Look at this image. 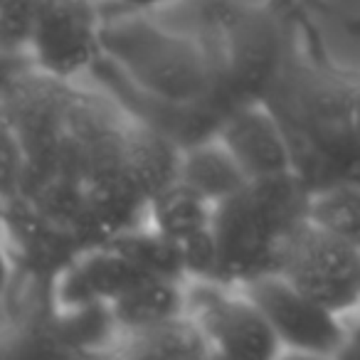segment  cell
I'll return each instance as SVG.
<instances>
[{
    "mask_svg": "<svg viewBox=\"0 0 360 360\" xmlns=\"http://www.w3.org/2000/svg\"><path fill=\"white\" fill-rule=\"evenodd\" d=\"M40 0H3V42L8 50L30 47Z\"/></svg>",
    "mask_w": 360,
    "mask_h": 360,
    "instance_id": "14",
    "label": "cell"
},
{
    "mask_svg": "<svg viewBox=\"0 0 360 360\" xmlns=\"http://www.w3.org/2000/svg\"><path fill=\"white\" fill-rule=\"evenodd\" d=\"M242 291L259 306L281 348L301 355L338 358L345 340L340 314L311 299L279 271H266L245 281Z\"/></svg>",
    "mask_w": 360,
    "mask_h": 360,
    "instance_id": "3",
    "label": "cell"
},
{
    "mask_svg": "<svg viewBox=\"0 0 360 360\" xmlns=\"http://www.w3.org/2000/svg\"><path fill=\"white\" fill-rule=\"evenodd\" d=\"M143 279H148L143 269L104 242L67 269L60 281V301L70 309L111 304Z\"/></svg>",
    "mask_w": 360,
    "mask_h": 360,
    "instance_id": "7",
    "label": "cell"
},
{
    "mask_svg": "<svg viewBox=\"0 0 360 360\" xmlns=\"http://www.w3.org/2000/svg\"><path fill=\"white\" fill-rule=\"evenodd\" d=\"M114 250H119L124 257H129L139 269H143L148 276L158 279L183 281L186 274V259L178 242L160 235L158 230H141V232H119L114 240H109Z\"/></svg>",
    "mask_w": 360,
    "mask_h": 360,
    "instance_id": "13",
    "label": "cell"
},
{
    "mask_svg": "<svg viewBox=\"0 0 360 360\" xmlns=\"http://www.w3.org/2000/svg\"><path fill=\"white\" fill-rule=\"evenodd\" d=\"M30 50L37 65L55 77L84 70L96 52L94 13L84 0H40Z\"/></svg>",
    "mask_w": 360,
    "mask_h": 360,
    "instance_id": "5",
    "label": "cell"
},
{
    "mask_svg": "<svg viewBox=\"0 0 360 360\" xmlns=\"http://www.w3.org/2000/svg\"><path fill=\"white\" fill-rule=\"evenodd\" d=\"M299 178L291 173L250 180L242 191L217 202L212 230L220 247V284L255 279L279 269L281 252L291 232L306 220Z\"/></svg>",
    "mask_w": 360,
    "mask_h": 360,
    "instance_id": "1",
    "label": "cell"
},
{
    "mask_svg": "<svg viewBox=\"0 0 360 360\" xmlns=\"http://www.w3.org/2000/svg\"><path fill=\"white\" fill-rule=\"evenodd\" d=\"M306 220L360 252V183H335L306 202Z\"/></svg>",
    "mask_w": 360,
    "mask_h": 360,
    "instance_id": "12",
    "label": "cell"
},
{
    "mask_svg": "<svg viewBox=\"0 0 360 360\" xmlns=\"http://www.w3.org/2000/svg\"><path fill=\"white\" fill-rule=\"evenodd\" d=\"M109 309L116 328L121 333H131L188 314V294L180 281L148 276L111 301Z\"/></svg>",
    "mask_w": 360,
    "mask_h": 360,
    "instance_id": "8",
    "label": "cell"
},
{
    "mask_svg": "<svg viewBox=\"0 0 360 360\" xmlns=\"http://www.w3.org/2000/svg\"><path fill=\"white\" fill-rule=\"evenodd\" d=\"M131 355L143 358H200L212 353L210 340L205 338L202 328L191 314L175 316L150 328L124 333Z\"/></svg>",
    "mask_w": 360,
    "mask_h": 360,
    "instance_id": "11",
    "label": "cell"
},
{
    "mask_svg": "<svg viewBox=\"0 0 360 360\" xmlns=\"http://www.w3.org/2000/svg\"><path fill=\"white\" fill-rule=\"evenodd\" d=\"M150 227L160 235L183 245L191 237L212 227L215 205L207 202L200 193L188 188L186 183H170L150 195Z\"/></svg>",
    "mask_w": 360,
    "mask_h": 360,
    "instance_id": "10",
    "label": "cell"
},
{
    "mask_svg": "<svg viewBox=\"0 0 360 360\" xmlns=\"http://www.w3.org/2000/svg\"><path fill=\"white\" fill-rule=\"evenodd\" d=\"M276 271L340 316L360 304V252L309 220L286 240Z\"/></svg>",
    "mask_w": 360,
    "mask_h": 360,
    "instance_id": "2",
    "label": "cell"
},
{
    "mask_svg": "<svg viewBox=\"0 0 360 360\" xmlns=\"http://www.w3.org/2000/svg\"><path fill=\"white\" fill-rule=\"evenodd\" d=\"M178 180L195 193H200L212 205L227 200L250 183L245 170L240 168V163L232 158V153L220 141L217 143H198L195 148L180 155Z\"/></svg>",
    "mask_w": 360,
    "mask_h": 360,
    "instance_id": "9",
    "label": "cell"
},
{
    "mask_svg": "<svg viewBox=\"0 0 360 360\" xmlns=\"http://www.w3.org/2000/svg\"><path fill=\"white\" fill-rule=\"evenodd\" d=\"M217 141L232 153L250 180L291 173V153L276 121L259 106L232 111L217 129Z\"/></svg>",
    "mask_w": 360,
    "mask_h": 360,
    "instance_id": "6",
    "label": "cell"
},
{
    "mask_svg": "<svg viewBox=\"0 0 360 360\" xmlns=\"http://www.w3.org/2000/svg\"><path fill=\"white\" fill-rule=\"evenodd\" d=\"M188 314L198 321L212 353L225 358H274L281 343L259 306L242 291L220 289V281H198L188 294Z\"/></svg>",
    "mask_w": 360,
    "mask_h": 360,
    "instance_id": "4",
    "label": "cell"
},
{
    "mask_svg": "<svg viewBox=\"0 0 360 360\" xmlns=\"http://www.w3.org/2000/svg\"><path fill=\"white\" fill-rule=\"evenodd\" d=\"M126 6H153V3H163V0H121Z\"/></svg>",
    "mask_w": 360,
    "mask_h": 360,
    "instance_id": "16",
    "label": "cell"
},
{
    "mask_svg": "<svg viewBox=\"0 0 360 360\" xmlns=\"http://www.w3.org/2000/svg\"><path fill=\"white\" fill-rule=\"evenodd\" d=\"M338 358H360V319L353 326H345V340Z\"/></svg>",
    "mask_w": 360,
    "mask_h": 360,
    "instance_id": "15",
    "label": "cell"
}]
</instances>
